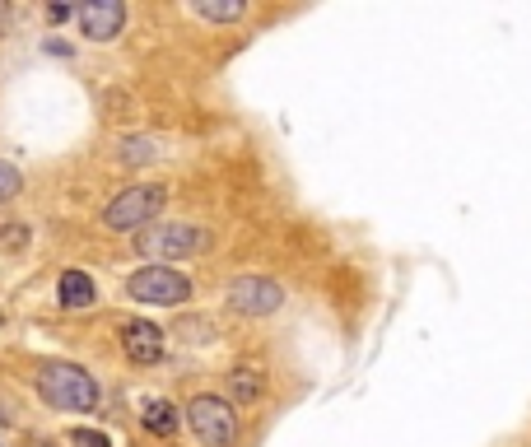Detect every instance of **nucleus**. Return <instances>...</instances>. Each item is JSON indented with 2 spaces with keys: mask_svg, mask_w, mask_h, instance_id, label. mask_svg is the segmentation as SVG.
<instances>
[{
  "mask_svg": "<svg viewBox=\"0 0 531 447\" xmlns=\"http://www.w3.org/2000/svg\"><path fill=\"white\" fill-rule=\"evenodd\" d=\"M38 392L52 410L66 415H89L98 406V382L80 364H42L38 368Z\"/></svg>",
  "mask_w": 531,
  "mask_h": 447,
  "instance_id": "f257e3e1",
  "label": "nucleus"
},
{
  "mask_svg": "<svg viewBox=\"0 0 531 447\" xmlns=\"http://www.w3.org/2000/svg\"><path fill=\"white\" fill-rule=\"evenodd\" d=\"M210 247V229L201 224H150L136 233V252L150 261H182Z\"/></svg>",
  "mask_w": 531,
  "mask_h": 447,
  "instance_id": "f03ea898",
  "label": "nucleus"
},
{
  "mask_svg": "<svg viewBox=\"0 0 531 447\" xmlns=\"http://www.w3.org/2000/svg\"><path fill=\"white\" fill-rule=\"evenodd\" d=\"M168 191L164 187H126L117 201L103 210V224L112 233H136V229H150L154 215L164 210Z\"/></svg>",
  "mask_w": 531,
  "mask_h": 447,
  "instance_id": "7ed1b4c3",
  "label": "nucleus"
},
{
  "mask_svg": "<svg viewBox=\"0 0 531 447\" xmlns=\"http://www.w3.org/2000/svg\"><path fill=\"white\" fill-rule=\"evenodd\" d=\"M126 294L136 303H150V308H177V303L191 298V280L173 266H145V271L126 280Z\"/></svg>",
  "mask_w": 531,
  "mask_h": 447,
  "instance_id": "20e7f679",
  "label": "nucleus"
},
{
  "mask_svg": "<svg viewBox=\"0 0 531 447\" xmlns=\"http://www.w3.org/2000/svg\"><path fill=\"white\" fill-rule=\"evenodd\" d=\"M187 424L201 438V447H233V438H238V415L219 396H196L187 406Z\"/></svg>",
  "mask_w": 531,
  "mask_h": 447,
  "instance_id": "39448f33",
  "label": "nucleus"
},
{
  "mask_svg": "<svg viewBox=\"0 0 531 447\" xmlns=\"http://www.w3.org/2000/svg\"><path fill=\"white\" fill-rule=\"evenodd\" d=\"M285 303V289L266 280V275H238L229 285V308L243 312V317H271Z\"/></svg>",
  "mask_w": 531,
  "mask_h": 447,
  "instance_id": "423d86ee",
  "label": "nucleus"
},
{
  "mask_svg": "<svg viewBox=\"0 0 531 447\" xmlns=\"http://www.w3.org/2000/svg\"><path fill=\"white\" fill-rule=\"evenodd\" d=\"M122 24H126V5H122V0H89V5H80V33L89 42L117 38Z\"/></svg>",
  "mask_w": 531,
  "mask_h": 447,
  "instance_id": "0eeeda50",
  "label": "nucleus"
},
{
  "mask_svg": "<svg viewBox=\"0 0 531 447\" xmlns=\"http://www.w3.org/2000/svg\"><path fill=\"white\" fill-rule=\"evenodd\" d=\"M122 350L131 364H159L164 359V331L154 322H126L122 326Z\"/></svg>",
  "mask_w": 531,
  "mask_h": 447,
  "instance_id": "6e6552de",
  "label": "nucleus"
},
{
  "mask_svg": "<svg viewBox=\"0 0 531 447\" xmlns=\"http://www.w3.org/2000/svg\"><path fill=\"white\" fill-rule=\"evenodd\" d=\"M56 294H61V308H94V298H98V289H94V280L84 271H66L61 275V285H56Z\"/></svg>",
  "mask_w": 531,
  "mask_h": 447,
  "instance_id": "1a4fd4ad",
  "label": "nucleus"
},
{
  "mask_svg": "<svg viewBox=\"0 0 531 447\" xmlns=\"http://www.w3.org/2000/svg\"><path fill=\"white\" fill-rule=\"evenodd\" d=\"M140 424H145L154 438H168V434H177V410L168 406V401H150L145 415H140Z\"/></svg>",
  "mask_w": 531,
  "mask_h": 447,
  "instance_id": "9d476101",
  "label": "nucleus"
},
{
  "mask_svg": "<svg viewBox=\"0 0 531 447\" xmlns=\"http://www.w3.org/2000/svg\"><path fill=\"white\" fill-rule=\"evenodd\" d=\"M191 10L201 14V19H215V24H233V19H243L247 5L243 0H196Z\"/></svg>",
  "mask_w": 531,
  "mask_h": 447,
  "instance_id": "9b49d317",
  "label": "nucleus"
},
{
  "mask_svg": "<svg viewBox=\"0 0 531 447\" xmlns=\"http://www.w3.org/2000/svg\"><path fill=\"white\" fill-rule=\"evenodd\" d=\"M229 392H233V401H257L261 396V373L257 368H233L229 373Z\"/></svg>",
  "mask_w": 531,
  "mask_h": 447,
  "instance_id": "f8f14e48",
  "label": "nucleus"
},
{
  "mask_svg": "<svg viewBox=\"0 0 531 447\" xmlns=\"http://www.w3.org/2000/svg\"><path fill=\"white\" fill-rule=\"evenodd\" d=\"M150 159H159V140H150V136L122 140V163H150Z\"/></svg>",
  "mask_w": 531,
  "mask_h": 447,
  "instance_id": "ddd939ff",
  "label": "nucleus"
},
{
  "mask_svg": "<svg viewBox=\"0 0 531 447\" xmlns=\"http://www.w3.org/2000/svg\"><path fill=\"white\" fill-rule=\"evenodd\" d=\"M19 191H24V177H19V168L0 159V205H5V201H14Z\"/></svg>",
  "mask_w": 531,
  "mask_h": 447,
  "instance_id": "4468645a",
  "label": "nucleus"
},
{
  "mask_svg": "<svg viewBox=\"0 0 531 447\" xmlns=\"http://www.w3.org/2000/svg\"><path fill=\"white\" fill-rule=\"evenodd\" d=\"M70 447H112V438L98 434V429H75V434H70Z\"/></svg>",
  "mask_w": 531,
  "mask_h": 447,
  "instance_id": "2eb2a0df",
  "label": "nucleus"
},
{
  "mask_svg": "<svg viewBox=\"0 0 531 447\" xmlns=\"http://www.w3.org/2000/svg\"><path fill=\"white\" fill-rule=\"evenodd\" d=\"M24 238H28V224H14V229L5 233V247H19V243H24Z\"/></svg>",
  "mask_w": 531,
  "mask_h": 447,
  "instance_id": "dca6fc26",
  "label": "nucleus"
},
{
  "mask_svg": "<svg viewBox=\"0 0 531 447\" xmlns=\"http://www.w3.org/2000/svg\"><path fill=\"white\" fill-rule=\"evenodd\" d=\"M47 19H52V24H61V19H70V5H52V10H47Z\"/></svg>",
  "mask_w": 531,
  "mask_h": 447,
  "instance_id": "f3484780",
  "label": "nucleus"
},
{
  "mask_svg": "<svg viewBox=\"0 0 531 447\" xmlns=\"http://www.w3.org/2000/svg\"><path fill=\"white\" fill-rule=\"evenodd\" d=\"M5 24H10V14H5V10H0V33H5Z\"/></svg>",
  "mask_w": 531,
  "mask_h": 447,
  "instance_id": "a211bd4d",
  "label": "nucleus"
}]
</instances>
